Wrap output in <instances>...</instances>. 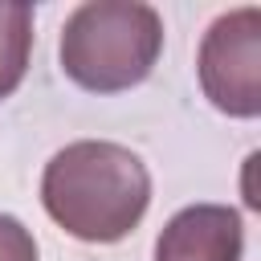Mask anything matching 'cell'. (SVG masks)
<instances>
[{"mask_svg":"<svg viewBox=\"0 0 261 261\" xmlns=\"http://www.w3.org/2000/svg\"><path fill=\"white\" fill-rule=\"evenodd\" d=\"M41 204L69 237L86 245H114L143 220L151 204V175L130 147L77 139L45 163Z\"/></svg>","mask_w":261,"mask_h":261,"instance_id":"6da1fadb","label":"cell"},{"mask_svg":"<svg viewBox=\"0 0 261 261\" xmlns=\"http://www.w3.org/2000/svg\"><path fill=\"white\" fill-rule=\"evenodd\" d=\"M196 73L204 98L228 118L261 114V8L245 4L216 16L200 41Z\"/></svg>","mask_w":261,"mask_h":261,"instance_id":"3957f363","label":"cell"},{"mask_svg":"<svg viewBox=\"0 0 261 261\" xmlns=\"http://www.w3.org/2000/svg\"><path fill=\"white\" fill-rule=\"evenodd\" d=\"M0 261H37L33 232L8 212H0Z\"/></svg>","mask_w":261,"mask_h":261,"instance_id":"8992f818","label":"cell"},{"mask_svg":"<svg viewBox=\"0 0 261 261\" xmlns=\"http://www.w3.org/2000/svg\"><path fill=\"white\" fill-rule=\"evenodd\" d=\"M241 253L245 224L228 204L179 208L155 241V261H241Z\"/></svg>","mask_w":261,"mask_h":261,"instance_id":"277c9868","label":"cell"},{"mask_svg":"<svg viewBox=\"0 0 261 261\" xmlns=\"http://www.w3.org/2000/svg\"><path fill=\"white\" fill-rule=\"evenodd\" d=\"M33 57V8L20 0H0V102L16 94Z\"/></svg>","mask_w":261,"mask_h":261,"instance_id":"5b68a950","label":"cell"},{"mask_svg":"<svg viewBox=\"0 0 261 261\" xmlns=\"http://www.w3.org/2000/svg\"><path fill=\"white\" fill-rule=\"evenodd\" d=\"M163 53V20L139 0H90L61 24V69L90 94L139 86Z\"/></svg>","mask_w":261,"mask_h":261,"instance_id":"7a4b0ae2","label":"cell"}]
</instances>
